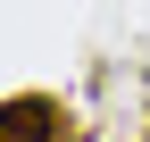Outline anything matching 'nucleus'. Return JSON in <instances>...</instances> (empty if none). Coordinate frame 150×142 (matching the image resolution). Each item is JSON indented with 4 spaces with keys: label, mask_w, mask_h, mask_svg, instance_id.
Wrapping results in <instances>:
<instances>
[{
    "label": "nucleus",
    "mask_w": 150,
    "mask_h": 142,
    "mask_svg": "<svg viewBox=\"0 0 150 142\" xmlns=\"http://www.w3.org/2000/svg\"><path fill=\"white\" fill-rule=\"evenodd\" d=\"M0 142H67V109L42 100V92H17L0 109Z\"/></svg>",
    "instance_id": "obj_1"
}]
</instances>
